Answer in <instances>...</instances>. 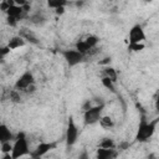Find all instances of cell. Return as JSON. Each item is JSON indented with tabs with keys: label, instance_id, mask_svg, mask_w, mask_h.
Masks as SVG:
<instances>
[{
	"label": "cell",
	"instance_id": "obj_28",
	"mask_svg": "<svg viewBox=\"0 0 159 159\" xmlns=\"http://www.w3.org/2000/svg\"><path fill=\"white\" fill-rule=\"evenodd\" d=\"M14 1H15V4L19 5V6H22V5H25V4L29 2L27 0H14Z\"/></svg>",
	"mask_w": 159,
	"mask_h": 159
},
{
	"label": "cell",
	"instance_id": "obj_13",
	"mask_svg": "<svg viewBox=\"0 0 159 159\" xmlns=\"http://www.w3.org/2000/svg\"><path fill=\"white\" fill-rule=\"evenodd\" d=\"M117 157V152L113 149H104V148H99L97 150V158L98 159H111V158H116Z\"/></svg>",
	"mask_w": 159,
	"mask_h": 159
},
{
	"label": "cell",
	"instance_id": "obj_8",
	"mask_svg": "<svg viewBox=\"0 0 159 159\" xmlns=\"http://www.w3.org/2000/svg\"><path fill=\"white\" fill-rule=\"evenodd\" d=\"M17 35H20V36H21L26 42H29V43L40 45V39H39L37 35H36L32 30H30L29 27H22V29H20Z\"/></svg>",
	"mask_w": 159,
	"mask_h": 159
},
{
	"label": "cell",
	"instance_id": "obj_14",
	"mask_svg": "<svg viewBox=\"0 0 159 159\" xmlns=\"http://www.w3.org/2000/svg\"><path fill=\"white\" fill-rule=\"evenodd\" d=\"M29 20L35 26H42L47 21L46 17H45V15L42 12H35V14H32L31 16H29Z\"/></svg>",
	"mask_w": 159,
	"mask_h": 159
},
{
	"label": "cell",
	"instance_id": "obj_24",
	"mask_svg": "<svg viewBox=\"0 0 159 159\" xmlns=\"http://www.w3.org/2000/svg\"><path fill=\"white\" fill-rule=\"evenodd\" d=\"M15 4V1L14 0H4V1H1L0 2V10L1 11H4V12H6L7 11V9L10 7V6H12Z\"/></svg>",
	"mask_w": 159,
	"mask_h": 159
},
{
	"label": "cell",
	"instance_id": "obj_34",
	"mask_svg": "<svg viewBox=\"0 0 159 159\" xmlns=\"http://www.w3.org/2000/svg\"><path fill=\"white\" fill-rule=\"evenodd\" d=\"M1 1H4V0H0V2H1Z\"/></svg>",
	"mask_w": 159,
	"mask_h": 159
},
{
	"label": "cell",
	"instance_id": "obj_6",
	"mask_svg": "<svg viewBox=\"0 0 159 159\" xmlns=\"http://www.w3.org/2000/svg\"><path fill=\"white\" fill-rule=\"evenodd\" d=\"M35 83V78H34V75L32 72L30 71H25L15 82V89L17 91H25L30 84Z\"/></svg>",
	"mask_w": 159,
	"mask_h": 159
},
{
	"label": "cell",
	"instance_id": "obj_5",
	"mask_svg": "<svg viewBox=\"0 0 159 159\" xmlns=\"http://www.w3.org/2000/svg\"><path fill=\"white\" fill-rule=\"evenodd\" d=\"M77 138H78V128L73 120L72 117L68 118V122H67V129H66V144L67 147H72L76 144L77 142Z\"/></svg>",
	"mask_w": 159,
	"mask_h": 159
},
{
	"label": "cell",
	"instance_id": "obj_3",
	"mask_svg": "<svg viewBox=\"0 0 159 159\" xmlns=\"http://www.w3.org/2000/svg\"><path fill=\"white\" fill-rule=\"evenodd\" d=\"M103 108H104V103L101 102V103H97L96 106H92V107H89L88 109H86L84 113H83V120H84V124H87V125H92V124L98 123L99 118L102 117Z\"/></svg>",
	"mask_w": 159,
	"mask_h": 159
},
{
	"label": "cell",
	"instance_id": "obj_16",
	"mask_svg": "<svg viewBox=\"0 0 159 159\" xmlns=\"http://www.w3.org/2000/svg\"><path fill=\"white\" fill-rule=\"evenodd\" d=\"M83 41L86 42V45L89 47V51H91V50H93L94 47H97V45H98V42H99V37L96 36V35H89V36H87Z\"/></svg>",
	"mask_w": 159,
	"mask_h": 159
},
{
	"label": "cell",
	"instance_id": "obj_12",
	"mask_svg": "<svg viewBox=\"0 0 159 159\" xmlns=\"http://www.w3.org/2000/svg\"><path fill=\"white\" fill-rule=\"evenodd\" d=\"M12 139H14V135L9 129V127L1 123L0 124V144L4 142H11Z\"/></svg>",
	"mask_w": 159,
	"mask_h": 159
},
{
	"label": "cell",
	"instance_id": "obj_1",
	"mask_svg": "<svg viewBox=\"0 0 159 159\" xmlns=\"http://www.w3.org/2000/svg\"><path fill=\"white\" fill-rule=\"evenodd\" d=\"M30 153L29 149V142L26 138V134L24 132H19L16 137L14 138L12 143V150H11V159H17L21 157H25Z\"/></svg>",
	"mask_w": 159,
	"mask_h": 159
},
{
	"label": "cell",
	"instance_id": "obj_31",
	"mask_svg": "<svg viewBox=\"0 0 159 159\" xmlns=\"http://www.w3.org/2000/svg\"><path fill=\"white\" fill-rule=\"evenodd\" d=\"M4 58V56H2V53H1V51H0V61Z\"/></svg>",
	"mask_w": 159,
	"mask_h": 159
},
{
	"label": "cell",
	"instance_id": "obj_20",
	"mask_svg": "<svg viewBox=\"0 0 159 159\" xmlns=\"http://www.w3.org/2000/svg\"><path fill=\"white\" fill-rule=\"evenodd\" d=\"M11 150H12V144L11 142H4L1 143V152L5 154L6 158H10L11 159Z\"/></svg>",
	"mask_w": 159,
	"mask_h": 159
},
{
	"label": "cell",
	"instance_id": "obj_2",
	"mask_svg": "<svg viewBox=\"0 0 159 159\" xmlns=\"http://www.w3.org/2000/svg\"><path fill=\"white\" fill-rule=\"evenodd\" d=\"M157 123H158V119L152 120V122H147L145 119H142L140 123H139V127H138V132H137L135 139L138 142H147V140H149L153 137L154 132H155Z\"/></svg>",
	"mask_w": 159,
	"mask_h": 159
},
{
	"label": "cell",
	"instance_id": "obj_23",
	"mask_svg": "<svg viewBox=\"0 0 159 159\" xmlns=\"http://www.w3.org/2000/svg\"><path fill=\"white\" fill-rule=\"evenodd\" d=\"M128 50H130V51H133V52H139V51L144 50V43H143V42L129 43V45H128Z\"/></svg>",
	"mask_w": 159,
	"mask_h": 159
},
{
	"label": "cell",
	"instance_id": "obj_27",
	"mask_svg": "<svg viewBox=\"0 0 159 159\" xmlns=\"http://www.w3.org/2000/svg\"><path fill=\"white\" fill-rule=\"evenodd\" d=\"M55 12H56L57 15H63V14H65V6H60V7L55 9Z\"/></svg>",
	"mask_w": 159,
	"mask_h": 159
},
{
	"label": "cell",
	"instance_id": "obj_18",
	"mask_svg": "<svg viewBox=\"0 0 159 159\" xmlns=\"http://www.w3.org/2000/svg\"><path fill=\"white\" fill-rule=\"evenodd\" d=\"M99 148H104V149H113L116 148V143L112 138H103L99 143Z\"/></svg>",
	"mask_w": 159,
	"mask_h": 159
},
{
	"label": "cell",
	"instance_id": "obj_30",
	"mask_svg": "<svg viewBox=\"0 0 159 159\" xmlns=\"http://www.w3.org/2000/svg\"><path fill=\"white\" fill-rule=\"evenodd\" d=\"M83 4H84V1H83V0H81V1H77V2H76V6H78V7H81V6L83 5Z\"/></svg>",
	"mask_w": 159,
	"mask_h": 159
},
{
	"label": "cell",
	"instance_id": "obj_4",
	"mask_svg": "<svg viewBox=\"0 0 159 159\" xmlns=\"http://www.w3.org/2000/svg\"><path fill=\"white\" fill-rule=\"evenodd\" d=\"M62 56H63V60L66 61V63L70 67H75V66H77L80 63H82L84 61V57H86L83 53H81L76 48L63 50L62 51Z\"/></svg>",
	"mask_w": 159,
	"mask_h": 159
},
{
	"label": "cell",
	"instance_id": "obj_7",
	"mask_svg": "<svg viewBox=\"0 0 159 159\" xmlns=\"http://www.w3.org/2000/svg\"><path fill=\"white\" fill-rule=\"evenodd\" d=\"M128 39H129V43H137V42H143L145 40V32L143 30V27L137 24L134 25L128 34Z\"/></svg>",
	"mask_w": 159,
	"mask_h": 159
},
{
	"label": "cell",
	"instance_id": "obj_26",
	"mask_svg": "<svg viewBox=\"0 0 159 159\" xmlns=\"http://www.w3.org/2000/svg\"><path fill=\"white\" fill-rule=\"evenodd\" d=\"M36 91V86H35V83H32V84H30L24 92H26V93H34Z\"/></svg>",
	"mask_w": 159,
	"mask_h": 159
},
{
	"label": "cell",
	"instance_id": "obj_29",
	"mask_svg": "<svg viewBox=\"0 0 159 159\" xmlns=\"http://www.w3.org/2000/svg\"><path fill=\"white\" fill-rule=\"evenodd\" d=\"M128 145H129V144L124 142V143H122V144H119V145H118V149H122V150H124V149H127V148H128Z\"/></svg>",
	"mask_w": 159,
	"mask_h": 159
},
{
	"label": "cell",
	"instance_id": "obj_11",
	"mask_svg": "<svg viewBox=\"0 0 159 159\" xmlns=\"http://www.w3.org/2000/svg\"><path fill=\"white\" fill-rule=\"evenodd\" d=\"M26 45V41L20 36V35H15L12 37H10V40L7 41L6 46L12 51V50H17L20 47H24Z\"/></svg>",
	"mask_w": 159,
	"mask_h": 159
},
{
	"label": "cell",
	"instance_id": "obj_10",
	"mask_svg": "<svg viewBox=\"0 0 159 159\" xmlns=\"http://www.w3.org/2000/svg\"><path fill=\"white\" fill-rule=\"evenodd\" d=\"M5 14H6V16L15 17L17 21H21L22 19H25V17H27V16H29V15L24 11L22 6H19V5H16V4H14L12 6H10Z\"/></svg>",
	"mask_w": 159,
	"mask_h": 159
},
{
	"label": "cell",
	"instance_id": "obj_15",
	"mask_svg": "<svg viewBox=\"0 0 159 159\" xmlns=\"http://www.w3.org/2000/svg\"><path fill=\"white\" fill-rule=\"evenodd\" d=\"M98 122H99L101 127L104 128V129H111V128H113V125H114V122H113V119H112L109 116H102Z\"/></svg>",
	"mask_w": 159,
	"mask_h": 159
},
{
	"label": "cell",
	"instance_id": "obj_19",
	"mask_svg": "<svg viewBox=\"0 0 159 159\" xmlns=\"http://www.w3.org/2000/svg\"><path fill=\"white\" fill-rule=\"evenodd\" d=\"M102 84L107 88V89H109L112 93H116L117 91H116V84H114V82L112 81V80H109L108 77H106V76H103V78H102Z\"/></svg>",
	"mask_w": 159,
	"mask_h": 159
},
{
	"label": "cell",
	"instance_id": "obj_17",
	"mask_svg": "<svg viewBox=\"0 0 159 159\" xmlns=\"http://www.w3.org/2000/svg\"><path fill=\"white\" fill-rule=\"evenodd\" d=\"M103 75H104L106 77H108L109 80H112L114 83L117 82V78H118V73H117L116 68L107 66V67H104V70H103Z\"/></svg>",
	"mask_w": 159,
	"mask_h": 159
},
{
	"label": "cell",
	"instance_id": "obj_9",
	"mask_svg": "<svg viewBox=\"0 0 159 159\" xmlns=\"http://www.w3.org/2000/svg\"><path fill=\"white\" fill-rule=\"evenodd\" d=\"M56 147V143H48V142H42V143H40L37 147H36V149L31 153V157L32 158H40V157H43L46 153H48L51 149H53Z\"/></svg>",
	"mask_w": 159,
	"mask_h": 159
},
{
	"label": "cell",
	"instance_id": "obj_22",
	"mask_svg": "<svg viewBox=\"0 0 159 159\" xmlns=\"http://www.w3.org/2000/svg\"><path fill=\"white\" fill-rule=\"evenodd\" d=\"M10 101L14 102V103H20V102H21L20 91H17V89H12V91H10Z\"/></svg>",
	"mask_w": 159,
	"mask_h": 159
},
{
	"label": "cell",
	"instance_id": "obj_21",
	"mask_svg": "<svg viewBox=\"0 0 159 159\" xmlns=\"http://www.w3.org/2000/svg\"><path fill=\"white\" fill-rule=\"evenodd\" d=\"M47 6L51 9H57L60 6H66L67 0H46Z\"/></svg>",
	"mask_w": 159,
	"mask_h": 159
},
{
	"label": "cell",
	"instance_id": "obj_32",
	"mask_svg": "<svg viewBox=\"0 0 159 159\" xmlns=\"http://www.w3.org/2000/svg\"><path fill=\"white\" fill-rule=\"evenodd\" d=\"M143 1H144V2H152L153 0H143Z\"/></svg>",
	"mask_w": 159,
	"mask_h": 159
},
{
	"label": "cell",
	"instance_id": "obj_25",
	"mask_svg": "<svg viewBox=\"0 0 159 159\" xmlns=\"http://www.w3.org/2000/svg\"><path fill=\"white\" fill-rule=\"evenodd\" d=\"M6 22H7V25L11 26V27L17 26V24H19V21H17L15 17H11V16H6Z\"/></svg>",
	"mask_w": 159,
	"mask_h": 159
},
{
	"label": "cell",
	"instance_id": "obj_33",
	"mask_svg": "<svg viewBox=\"0 0 159 159\" xmlns=\"http://www.w3.org/2000/svg\"><path fill=\"white\" fill-rule=\"evenodd\" d=\"M0 124H1V118H0Z\"/></svg>",
	"mask_w": 159,
	"mask_h": 159
}]
</instances>
